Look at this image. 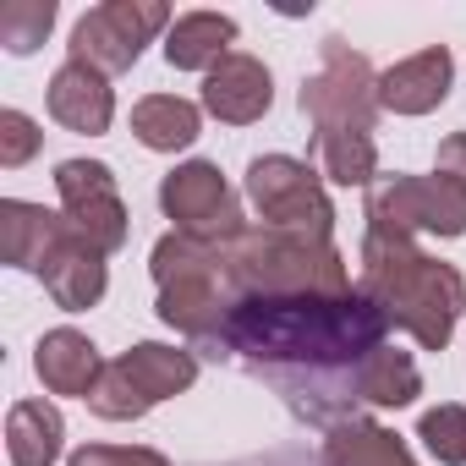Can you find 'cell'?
<instances>
[{"label":"cell","instance_id":"cell-28","mask_svg":"<svg viewBox=\"0 0 466 466\" xmlns=\"http://www.w3.org/2000/svg\"><path fill=\"white\" fill-rule=\"evenodd\" d=\"M66 466H170V461L143 444H83Z\"/></svg>","mask_w":466,"mask_h":466},{"label":"cell","instance_id":"cell-11","mask_svg":"<svg viewBox=\"0 0 466 466\" xmlns=\"http://www.w3.org/2000/svg\"><path fill=\"white\" fill-rule=\"evenodd\" d=\"M275 105V77L258 56L230 50L208 77H203V110L225 127H253L264 121V110Z\"/></svg>","mask_w":466,"mask_h":466},{"label":"cell","instance_id":"cell-13","mask_svg":"<svg viewBox=\"0 0 466 466\" xmlns=\"http://www.w3.org/2000/svg\"><path fill=\"white\" fill-rule=\"evenodd\" d=\"M450 83H455V61L444 45H433V50H417L379 77V105L395 116H428L450 99Z\"/></svg>","mask_w":466,"mask_h":466},{"label":"cell","instance_id":"cell-15","mask_svg":"<svg viewBox=\"0 0 466 466\" xmlns=\"http://www.w3.org/2000/svg\"><path fill=\"white\" fill-rule=\"evenodd\" d=\"M34 373L45 379L50 395H94L105 362H99V346L83 335V329H50L39 346H34Z\"/></svg>","mask_w":466,"mask_h":466},{"label":"cell","instance_id":"cell-23","mask_svg":"<svg viewBox=\"0 0 466 466\" xmlns=\"http://www.w3.org/2000/svg\"><path fill=\"white\" fill-rule=\"evenodd\" d=\"M357 395L373 400V406H411L422 395V373L406 351L395 346H379L357 362Z\"/></svg>","mask_w":466,"mask_h":466},{"label":"cell","instance_id":"cell-16","mask_svg":"<svg viewBox=\"0 0 466 466\" xmlns=\"http://www.w3.org/2000/svg\"><path fill=\"white\" fill-rule=\"evenodd\" d=\"M230 45H237V17H225V12H187L165 34V61L176 72H203L208 77L230 56Z\"/></svg>","mask_w":466,"mask_h":466},{"label":"cell","instance_id":"cell-5","mask_svg":"<svg viewBox=\"0 0 466 466\" xmlns=\"http://www.w3.org/2000/svg\"><path fill=\"white\" fill-rule=\"evenodd\" d=\"M368 230L373 237L411 242L417 230L428 237H466V187L444 170L433 176H379L368 187Z\"/></svg>","mask_w":466,"mask_h":466},{"label":"cell","instance_id":"cell-8","mask_svg":"<svg viewBox=\"0 0 466 466\" xmlns=\"http://www.w3.org/2000/svg\"><path fill=\"white\" fill-rule=\"evenodd\" d=\"M159 208L165 219H176L181 237H198V242H237L242 237V203L230 192V181L219 176V165L208 159H192V165H176L165 181H159Z\"/></svg>","mask_w":466,"mask_h":466},{"label":"cell","instance_id":"cell-26","mask_svg":"<svg viewBox=\"0 0 466 466\" xmlns=\"http://www.w3.org/2000/svg\"><path fill=\"white\" fill-rule=\"evenodd\" d=\"M88 406H94V417H105V422H137V417L148 411V400H143V390L132 384V373L121 368V357L105 362V373H99Z\"/></svg>","mask_w":466,"mask_h":466},{"label":"cell","instance_id":"cell-19","mask_svg":"<svg viewBox=\"0 0 466 466\" xmlns=\"http://www.w3.org/2000/svg\"><path fill=\"white\" fill-rule=\"evenodd\" d=\"M66 422L50 400H17L6 411V455L12 466H56L61 461Z\"/></svg>","mask_w":466,"mask_h":466},{"label":"cell","instance_id":"cell-27","mask_svg":"<svg viewBox=\"0 0 466 466\" xmlns=\"http://www.w3.org/2000/svg\"><path fill=\"white\" fill-rule=\"evenodd\" d=\"M39 143H45V132L23 110H0V165L6 170H23L39 154Z\"/></svg>","mask_w":466,"mask_h":466},{"label":"cell","instance_id":"cell-3","mask_svg":"<svg viewBox=\"0 0 466 466\" xmlns=\"http://www.w3.org/2000/svg\"><path fill=\"white\" fill-rule=\"evenodd\" d=\"M225 280L237 297H351V269L335 242L248 225L225 242Z\"/></svg>","mask_w":466,"mask_h":466},{"label":"cell","instance_id":"cell-4","mask_svg":"<svg viewBox=\"0 0 466 466\" xmlns=\"http://www.w3.org/2000/svg\"><path fill=\"white\" fill-rule=\"evenodd\" d=\"M148 275L159 286V319L192 340H219L225 335V319L237 308V297H225V248L214 242H198V237H170L154 242L148 253Z\"/></svg>","mask_w":466,"mask_h":466},{"label":"cell","instance_id":"cell-9","mask_svg":"<svg viewBox=\"0 0 466 466\" xmlns=\"http://www.w3.org/2000/svg\"><path fill=\"white\" fill-rule=\"evenodd\" d=\"M379 77L373 66L340 45V39H324V66L302 83V116H313V132L319 127H373L379 116Z\"/></svg>","mask_w":466,"mask_h":466},{"label":"cell","instance_id":"cell-10","mask_svg":"<svg viewBox=\"0 0 466 466\" xmlns=\"http://www.w3.org/2000/svg\"><path fill=\"white\" fill-rule=\"evenodd\" d=\"M56 192H61V208L72 219V230L99 248L105 258L127 248V203H121V187H116V170L99 165V159H61L56 165Z\"/></svg>","mask_w":466,"mask_h":466},{"label":"cell","instance_id":"cell-17","mask_svg":"<svg viewBox=\"0 0 466 466\" xmlns=\"http://www.w3.org/2000/svg\"><path fill=\"white\" fill-rule=\"evenodd\" d=\"M39 280H45V291L56 297V308H66V313H88V308L105 297L110 269H105V253H99V248H88L83 237H72V242L50 258V269H45Z\"/></svg>","mask_w":466,"mask_h":466},{"label":"cell","instance_id":"cell-21","mask_svg":"<svg viewBox=\"0 0 466 466\" xmlns=\"http://www.w3.org/2000/svg\"><path fill=\"white\" fill-rule=\"evenodd\" d=\"M313 148H319V165L335 187H373L379 181L373 127H319Z\"/></svg>","mask_w":466,"mask_h":466},{"label":"cell","instance_id":"cell-14","mask_svg":"<svg viewBox=\"0 0 466 466\" xmlns=\"http://www.w3.org/2000/svg\"><path fill=\"white\" fill-rule=\"evenodd\" d=\"M50 116L66 127V132H83V137H99L110 132L116 121V88L105 83V72L83 66V61H66L56 77H50V94H45Z\"/></svg>","mask_w":466,"mask_h":466},{"label":"cell","instance_id":"cell-25","mask_svg":"<svg viewBox=\"0 0 466 466\" xmlns=\"http://www.w3.org/2000/svg\"><path fill=\"white\" fill-rule=\"evenodd\" d=\"M417 439L428 444V455H433L439 466H466V406L444 400V406L422 411Z\"/></svg>","mask_w":466,"mask_h":466},{"label":"cell","instance_id":"cell-1","mask_svg":"<svg viewBox=\"0 0 466 466\" xmlns=\"http://www.w3.org/2000/svg\"><path fill=\"white\" fill-rule=\"evenodd\" d=\"M390 335V319L362 297H237L225 319L219 346L242 351L248 362H297V368H329V362H362Z\"/></svg>","mask_w":466,"mask_h":466},{"label":"cell","instance_id":"cell-24","mask_svg":"<svg viewBox=\"0 0 466 466\" xmlns=\"http://www.w3.org/2000/svg\"><path fill=\"white\" fill-rule=\"evenodd\" d=\"M56 28V0H6L0 6V45L12 56H34Z\"/></svg>","mask_w":466,"mask_h":466},{"label":"cell","instance_id":"cell-20","mask_svg":"<svg viewBox=\"0 0 466 466\" xmlns=\"http://www.w3.org/2000/svg\"><path fill=\"white\" fill-rule=\"evenodd\" d=\"M121 368L132 373V384L143 390L148 406H159V400L192 390V379H198V357L181 351V346H159V340H143V346L121 351Z\"/></svg>","mask_w":466,"mask_h":466},{"label":"cell","instance_id":"cell-22","mask_svg":"<svg viewBox=\"0 0 466 466\" xmlns=\"http://www.w3.org/2000/svg\"><path fill=\"white\" fill-rule=\"evenodd\" d=\"M324 461H329V466H417L411 450H406L390 428L362 422V417L329 428V439H324Z\"/></svg>","mask_w":466,"mask_h":466},{"label":"cell","instance_id":"cell-29","mask_svg":"<svg viewBox=\"0 0 466 466\" xmlns=\"http://www.w3.org/2000/svg\"><path fill=\"white\" fill-rule=\"evenodd\" d=\"M433 170H444L450 181H461V187H466V132H455V137H444V143H439Z\"/></svg>","mask_w":466,"mask_h":466},{"label":"cell","instance_id":"cell-2","mask_svg":"<svg viewBox=\"0 0 466 466\" xmlns=\"http://www.w3.org/2000/svg\"><path fill=\"white\" fill-rule=\"evenodd\" d=\"M357 291L390 319V329H406L422 351H444L461 313H466V280L455 264L417 253L395 237H362Z\"/></svg>","mask_w":466,"mask_h":466},{"label":"cell","instance_id":"cell-6","mask_svg":"<svg viewBox=\"0 0 466 466\" xmlns=\"http://www.w3.org/2000/svg\"><path fill=\"white\" fill-rule=\"evenodd\" d=\"M248 198L269 230H291V237H319L329 242L335 230V203L308 159L291 154H258L248 165Z\"/></svg>","mask_w":466,"mask_h":466},{"label":"cell","instance_id":"cell-7","mask_svg":"<svg viewBox=\"0 0 466 466\" xmlns=\"http://www.w3.org/2000/svg\"><path fill=\"white\" fill-rule=\"evenodd\" d=\"M154 34H170V6H159V0H105L72 28V61L116 77L137 66Z\"/></svg>","mask_w":466,"mask_h":466},{"label":"cell","instance_id":"cell-12","mask_svg":"<svg viewBox=\"0 0 466 466\" xmlns=\"http://www.w3.org/2000/svg\"><path fill=\"white\" fill-rule=\"evenodd\" d=\"M77 237L66 214H50L45 203H23V198H6L0 203V258L12 269H28V275H45L50 258Z\"/></svg>","mask_w":466,"mask_h":466},{"label":"cell","instance_id":"cell-18","mask_svg":"<svg viewBox=\"0 0 466 466\" xmlns=\"http://www.w3.org/2000/svg\"><path fill=\"white\" fill-rule=\"evenodd\" d=\"M132 132L143 148L154 154H176V148H192L198 132H203V110L192 99H176V94H148L132 105Z\"/></svg>","mask_w":466,"mask_h":466}]
</instances>
